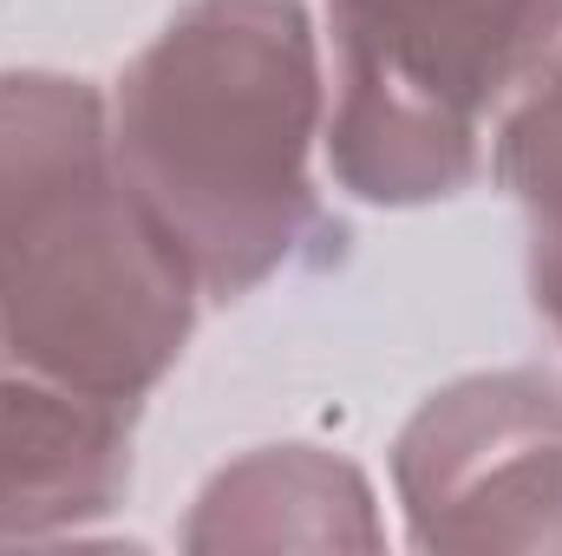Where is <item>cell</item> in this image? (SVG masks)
I'll return each mask as SVG.
<instances>
[{"label":"cell","instance_id":"1","mask_svg":"<svg viewBox=\"0 0 562 556\" xmlns=\"http://www.w3.org/2000/svg\"><path fill=\"white\" fill-rule=\"evenodd\" d=\"M105 105L119 157L203 301H243L340 236L314 190L327 40L307 0H183Z\"/></svg>","mask_w":562,"mask_h":556},{"label":"cell","instance_id":"2","mask_svg":"<svg viewBox=\"0 0 562 556\" xmlns=\"http://www.w3.org/2000/svg\"><path fill=\"white\" fill-rule=\"evenodd\" d=\"M203 288L138 197L92 79L0 73V367L144 407Z\"/></svg>","mask_w":562,"mask_h":556},{"label":"cell","instance_id":"3","mask_svg":"<svg viewBox=\"0 0 562 556\" xmlns=\"http://www.w3.org/2000/svg\"><path fill=\"white\" fill-rule=\"evenodd\" d=\"M327 170L373 210L451 203L484 125L562 46V0H327Z\"/></svg>","mask_w":562,"mask_h":556},{"label":"cell","instance_id":"4","mask_svg":"<svg viewBox=\"0 0 562 556\" xmlns=\"http://www.w3.org/2000/svg\"><path fill=\"white\" fill-rule=\"evenodd\" d=\"M413 551L562 556V387L530 367L458 374L393 438Z\"/></svg>","mask_w":562,"mask_h":556},{"label":"cell","instance_id":"5","mask_svg":"<svg viewBox=\"0 0 562 556\" xmlns=\"http://www.w3.org/2000/svg\"><path fill=\"white\" fill-rule=\"evenodd\" d=\"M138 407L0 367V544L86 537L132 491Z\"/></svg>","mask_w":562,"mask_h":556},{"label":"cell","instance_id":"6","mask_svg":"<svg viewBox=\"0 0 562 556\" xmlns=\"http://www.w3.org/2000/svg\"><path fill=\"white\" fill-rule=\"evenodd\" d=\"M183 551H380V504L353 458L327 445H256L210 471Z\"/></svg>","mask_w":562,"mask_h":556},{"label":"cell","instance_id":"7","mask_svg":"<svg viewBox=\"0 0 562 556\" xmlns=\"http://www.w3.org/2000/svg\"><path fill=\"white\" fill-rule=\"evenodd\" d=\"M491 170L524 210V276L537 314L562 334V46L517 86V99L497 112Z\"/></svg>","mask_w":562,"mask_h":556}]
</instances>
